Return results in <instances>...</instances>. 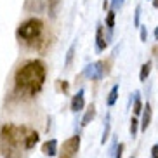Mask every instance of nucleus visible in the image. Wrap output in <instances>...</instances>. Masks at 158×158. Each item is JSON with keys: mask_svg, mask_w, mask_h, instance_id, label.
Returning a JSON list of instances; mask_svg holds the SVG:
<instances>
[{"mask_svg": "<svg viewBox=\"0 0 158 158\" xmlns=\"http://www.w3.org/2000/svg\"><path fill=\"white\" fill-rule=\"evenodd\" d=\"M47 68L42 59H30L14 73V92L24 98H35L44 89Z\"/></svg>", "mask_w": 158, "mask_h": 158, "instance_id": "f03ea898", "label": "nucleus"}, {"mask_svg": "<svg viewBox=\"0 0 158 158\" xmlns=\"http://www.w3.org/2000/svg\"><path fill=\"white\" fill-rule=\"evenodd\" d=\"M106 47H108V42H106V38H104V26L99 23L98 30H96V52L101 54V52H104Z\"/></svg>", "mask_w": 158, "mask_h": 158, "instance_id": "6e6552de", "label": "nucleus"}, {"mask_svg": "<svg viewBox=\"0 0 158 158\" xmlns=\"http://www.w3.org/2000/svg\"><path fill=\"white\" fill-rule=\"evenodd\" d=\"M40 141L35 129L26 125L4 123L0 127V153L4 158H24Z\"/></svg>", "mask_w": 158, "mask_h": 158, "instance_id": "f257e3e1", "label": "nucleus"}, {"mask_svg": "<svg viewBox=\"0 0 158 158\" xmlns=\"http://www.w3.org/2000/svg\"><path fill=\"white\" fill-rule=\"evenodd\" d=\"M151 66H153L151 61H146V63L141 66V71H139V80L141 82H146V80H148L149 73H151Z\"/></svg>", "mask_w": 158, "mask_h": 158, "instance_id": "2eb2a0df", "label": "nucleus"}, {"mask_svg": "<svg viewBox=\"0 0 158 158\" xmlns=\"http://www.w3.org/2000/svg\"><path fill=\"white\" fill-rule=\"evenodd\" d=\"M130 102H132V111H134V116L141 115L143 113V101H141V90H134V94L130 96Z\"/></svg>", "mask_w": 158, "mask_h": 158, "instance_id": "9d476101", "label": "nucleus"}, {"mask_svg": "<svg viewBox=\"0 0 158 158\" xmlns=\"http://www.w3.org/2000/svg\"><path fill=\"white\" fill-rule=\"evenodd\" d=\"M42 33H44V21L38 19V18L26 19V21H23V23L18 26V30H16L18 38L23 40V42H26V44L37 42L38 38L42 37Z\"/></svg>", "mask_w": 158, "mask_h": 158, "instance_id": "7ed1b4c3", "label": "nucleus"}, {"mask_svg": "<svg viewBox=\"0 0 158 158\" xmlns=\"http://www.w3.org/2000/svg\"><path fill=\"white\" fill-rule=\"evenodd\" d=\"M85 108V89H78V92L71 98L70 110L73 113H80Z\"/></svg>", "mask_w": 158, "mask_h": 158, "instance_id": "423d86ee", "label": "nucleus"}, {"mask_svg": "<svg viewBox=\"0 0 158 158\" xmlns=\"http://www.w3.org/2000/svg\"><path fill=\"white\" fill-rule=\"evenodd\" d=\"M129 132H130V137H132V139L137 137V132H139V120H137V116H132V118H130Z\"/></svg>", "mask_w": 158, "mask_h": 158, "instance_id": "dca6fc26", "label": "nucleus"}, {"mask_svg": "<svg viewBox=\"0 0 158 158\" xmlns=\"http://www.w3.org/2000/svg\"><path fill=\"white\" fill-rule=\"evenodd\" d=\"M115 18H116V10L110 9V10H108V14H106V21H104L108 31H110V37H111L113 30H115Z\"/></svg>", "mask_w": 158, "mask_h": 158, "instance_id": "4468645a", "label": "nucleus"}, {"mask_svg": "<svg viewBox=\"0 0 158 158\" xmlns=\"http://www.w3.org/2000/svg\"><path fill=\"white\" fill-rule=\"evenodd\" d=\"M141 10H143V7H141V4H137L135 5V10H134V26L135 28L141 26Z\"/></svg>", "mask_w": 158, "mask_h": 158, "instance_id": "a211bd4d", "label": "nucleus"}, {"mask_svg": "<svg viewBox=\"0 0 158 158\" xmlns=\"http://www.w3.org/2000/svg\"><path fill=\"white\" fill-rule=\"evenodd\" d=\"M96 118V104L94 102H90L89 104V108L85 110V113H84V116H82V120H80V125L82 127H87L90 122Z\"/></svg>", "mask_w": 158, "mask_h": 158, "instance_id": "9b49d317", "label": "nucleus"}, {"mask_svg": "<svg viewBox=\"0 0 158 158\" xmlns=\"http://www.w3.org/2000/svg\"><path fill=\"white\" fill-rule=\"evenodd\" d=\"M110 134H111V113H106V116H104V127H102V137H101L102 146L108 143Z\"/></svg>", "mask_w": 158, "mask_h": 158, "instance_id": "f8f14e48", "label": "nucleus"}, {"mask_svg": "<svg viewBox=\"0 0 158 158\" xmlns=\"http://www.w3.org/2000/svg\"><path fill=\"white\" fill-rule=\"evenodd\" d=\"M78 149H80V135L75 134L63 143L61 149L57 151V156L59 158H77Z\"/></svg>", "mask_w": 158, "mask_h": 158, "instance_id": "39448f33", "label": "nucleus"}, {"mask_svg": "<svg viewBox=\"0 0 158 158\" xmlns=\"http://www.w3.org/2000/svg\"><path fill=\"white\" fill-rule=\"evenodd\" d=\"M141 122H139V127L143 132H146V129L149 127V123H151V118H153V110H151V104L149 102H146L143 106V113H141Z\"/></svg>", "mask_w": 158, "mask_h": 158, "instance_id": "0eeeda50", "label": "nucleus"}, {"mask_svg": "<svg viewBox=\"0 0 158 158\" xmlns=\"http://www.w3.org/2000/svg\"><path fill=\"white\" fill-rule=\"evenodd\" d=\"M118 92H120V84H115V85L111 87V90L108 92V98H106V104H108V108L115 106L116 99H118Z\"/></svg>", "mask_w": 158, "mask_h": 158, "instance_id": "ddd939ff", "label": "nucleus"}, {"mask_svg": "<svg viewBox=\"0 0 158 158\" xmlns=\"http://www.w3.org/2000/svg\"><path fill=\"white\" fill-rule=\"evenodd\" d=\"M139 37H141V42H146V40H148V30H146V26H143V24L139 26Z\"/></svg>", "mask_w": 158, "mask_h": 158, "instance_id": "412c9836", "label": "nucleus"}, {"mask_svg": "<svg viewBox=\"0 0 158 158\" xmlns=\"http://www.w3.org/2000/svg\"><path fill=\"white\" fill-rule=\"evenodd\" d=\"M151 4H153L155 9H158V0H151Z\"/></svg>", "mask_w": 158, "mask_h": 158, "instance_id": "b1692460", "label": "nucleus"}, {"mask_svg": "<svg viewBox=\"0 0 158 158\" xmlns=\"http://www.w3.org/2000/svg\"><path fill=\"white\" fill-rule=\"evenodd\" d=\"M130 158H135V156H130Z\"/></svg>", "mask_w": 158, "mask_h": 158, "instance_id": "393cba45", "label": "nucleus"}, {"mask_svg": "<svg viewBox=\"0 0 158 158\" xmlns=\"http://www.w3.org/2000/svg\"><path fill=\"white\" fill-rule=\"evenodd\" d=\"M123 2L125 0H110V9H113V10L120 9L122 5H123Z\"/></svg>", "mask_w": 158, "mask_h": 158, "instance_id": "aec40b11", "label": "nucleus"}, {"mask_svg": "<svg viewBox=\"0 0 158 158\" xmlns=\"http://www.w3.org/2000/svg\"><path fill=\"white\" fill-rule=\"evenodd\" d=\"M153 35H155V40H158V26H156V28H155Z\"/></svg>", "mask_w": 158, "mask_h": 158, "instance_id": "5701e85b", "label": "nucleus"}, {"mask_svg": "<svg viewBox=\"0 0 158 158\" xmlns=\"http://www.w3.org/2000/svg\"><path fill=\"white\" fill-rule=\"evenodd\" d=\"M75 49H77V40L70 45L68 52H66V59H64V68H70L71 66V61H73V56H75Z\"/></svg>", "mask_w": 158, "mask_h": 158, "instance_id": "f3484780", "label": "nucleus"}, {"mask_svg": "<svg viewBox=\"0 0 158 158\" xmlns=\"http://www.w3.org/2000/svg\"><path fill=\"white\" fill-rule=\"evenodd\" d=\"M123 149H125V144H123V143H118V144H116L115 153H113V158H122V156H123Z\"/></svg>", "mask_w": 158, "mask_h": 158, "instance_id": "6ab92c4d", "label": "nucleus"}, {"mask_svg": "<svg viewBox=\"0 0 158 158\" xmlns=\"http://www.w3.org/2000/svg\"><path fill=\"white\" fill-rule=\"evenodd\" d=\"M151 158H158V143L151 146Z\"/></svg>", "mask_w": 158, "mask_h": 158, "instance_id": "4be33fe9", "label": "nucleus"}, {"mask_svg": "<svg viewBox=\"0 0 158 158\" xmlns=\"http://www.w3.org/2000/svg\"><path fill=\"white\" fill-rule=\"evenodd\" d=\"M57 151H59V143H57V139H47L42 144V153L45 156H49V158L57 156Z\"/></svg>", "mask_w": 158, "mask_h": 158, "instance_id": "1a4fd4ad", "label": "nucleus"}, {"mask_svg": "<svg viewBox=\"0 0 158 158\" xmlns=\"http://www.w3.org/2000/svg\"><path fill=\"white\" fill-rule=\"evenodd\" d=\"M82 75H84L87 80H90V82H101V80L108 75L106 63H104V61H94V63L85 66Z\"/></svg>", "mask_w": 158, "mask_h": 158, "instance_id": "20e7f679", "label": "nucleus"}]
</instances>
